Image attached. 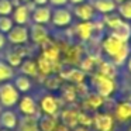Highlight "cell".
<instances>
[{
	"label": "cell",
	"mask_w": 131,
	"mask_h": 131,
	"mask_svg": "<svg viewBox=\"0 0 131 131\" xmlns=\"http://www.w3.org/2000/svg\"><path fill=\"white\" fill-rule=\"evenodd\" d=\"M20 92L12 82L0 83V103L4 107H13L20 100Z\"/></svg>",
	"instance_id": "obj_1"
},
{
	"label": "cell",
	"mask_w": 131,
	"mask_h": 131,
	"mask_svg": "<svg viewBox=\"0 0 131 131\" xmlns=\"http://www.w3.org/2000/svg\"><path fill=\"white\" fill-rule=\"evenodd\" d=\"M6 37H7V42L13 44V45H24L30 40V28L27 26L14 24L12 27V30L6 34Z\"/></svg>",
	"instance_id": "obj_2"
},
{
	"label": "cell",
	"mask_w": 131,
	"mask_h": 131,
	"mask_svg": "<svg viewBox=\"0 0 131 131\" xmlns=\"http://www.w3.org/2000/svg\"><path fill=\"white\" fill-rule=\"evenodd\" d=\"M51 23L57 28H65V27L71 26L72 12L69 9H66V7H55V10H52Z\"/></svg>",
	"instance_id": "obj_3"
},
{
	"label": "cell",
	"mask_w": 131,
	"mask_h": 131,
	"mask_svg": "<svg viewBox=\"0 0 131 131\" xmlns=\"http://www.w3.org/2000/svg\"><path fill=\"white\" fill-rule=\"evenodd\" d=\"M93 82H94V88H96L97 94H100L102 97H108L114 92V89H116L114 79L106 78L100 73L93 78Z\"/></svg>",
	"instance_id": "obj_4"
},
{
	"label": "cell",
	"mask_w": 131,
	"mask_h": 131,
	"mask_svg": "<svg viewBox=\"0 0 131 131\" xmlns=\"http://www.w3.org/2000/svg\"><path fill=\"white\" fill-rule=\"evenodd\" d=\"M12 18L14 24H20V26H27L28 21L31 20V7L30 3H18L14 6L12 13Z\"/></svg>",
	"instance_id": "obj_5"
},
{
	"label": "cell",
	"mask_w": 131,
	"mask_h": 131,
	"mask_svg": "<svg viewBox=\"0 0 131 131\" xmlns=\"http://www.w3.org/2000/svg\"><path fill=\"white\" fill-rule=\"evenodd\" d=\"M52 10L49 6H35L34 10H31V21L34 24H41L47 26L51 23Z\"/></svg>",
	"instance_id": "obj_6"
},
{
	"label": "cell",
	"mask_w": 131,
	"mask_h": 131,
	"mask_svg": "<svg viewBox=\"0 0 131 131\" xmlns=\"http://www.w3.org/2000/svg\"><path fill=\"white\" fill-rule=\"evenodd\" d=\"M124 44L125 42H121V41L117 40L114 35L108 34L107 37L103 40L102 47H103V51L106 52V55H108L110 58H113V57H116V55L120 52V49L124 47Z\"/></svg>",
	"instance_id": "obj_7"
},
{
	"label": "cell",
	"mask_w": 131,
	"mask_h": 131,
	"mask_svg": "<svg viewBox=\"0 0 131 131\" xmlns=\"http://www.w3.org/2000/svg\"><path fill=\"white\" fill-rule=\"evenodd\" d=\"M30 38L32 40V42H35L37 45H45L49 40V32L47 30L45 26L41 24H34L30 28Z\"/></svg>",
	"instance_id": "obj_8"
},
{
	"label": "cell",
	"mask_w": 131,
	"mask_h": 131,
	"mask_svg": "<svg viewBox=\"0 0 131 131\" xmlns=\"http://www.w3.org/2000/svg\"><path fill=\"white\" fill-rule=\"evenodd\" d=\"M72 13L80 21H92L94 17V9L92 6V3H88V2L73 6V12Z\"/></svg>",
	"instance_id": "obj_9"
},
{
	"label": "cell",
	"mask_w": 131,
	"mask_h": 131,
	"mask_svg": "<svg viewBox=\"0 0 131 131\" xmlns=\"http://www.w3.org/2000/svg\"><path fill=\"white\" fill-rule=\"evenodd\" d=\"M18 110L23 116H35L37 114V110H38V106H37V102L32 99L31 96H23L20 97L18 100Z\"/></svg>",
	"instance_id": "obj_10"
},
{
	"label": "cell",
	"mask_w": 131,
	"mask_h": 131,
	"mask_svg": "<svg viewBox=\"0 0 131 131\" xmlns=\"http://www.w3.org/2000/svg\"><path fill=\"white\" fill-rule=\"evenodd\" d=\"M58 100L55 99V96L52 94H45V96L41 99L40 107L44 111V114H48V116H55L58 111Z\"/></svg>",
	"instance_id": "obj_11"
},
{
	"label": "cell",
	"mask_w": 131,
	"mask_h": 131,
	"mask_svg": "<svg viewBox=\"0 0 131 131\" xmlns=\"http://www.w3.org/2000/svg\"><path fill=\"white\" fill-rule=\"evenodd\" d=\"M0 125L7 130H14L18 127V117L13 110H4L0 114Z\"/></svg>",
	"instance_id": "obj_12"
},
{
	"label": "cell",
	"mask_w": 131,
	"mask_h": 131,
	"mask_svg": "<svg viewBox=\"0 0 131 131\" xmlns=\"http://www.w3.org/2000/svg\"><path fill=\"white\" fill-rule=\"evenodd\" d=\"M92 6H93L94 12L100 13L103 16L117 10V3L114 0H93Z\"/></svg>",
	"instance_id": "obj_13"
},
{
	"label": "cell",
	"mask_w": 131,
	"mask_h": 131,
	"mask_svg": "<svg viewBox=\"0 0 131 131\" xmlns=\"http://www.w3.org/2000/svg\"><path fill=\"white\" fill-rule=\"evenodd\" d=\"M94 123V127H96L97 131H111L113 130V125H114V121H113V117L110 114H97L93 120Z\"/></svg>",
	"instance_id": "obj_14"
},
{
	"label": "cell",
	"mask_w": 131,
	"mask_h": 131,
	"mask_svg": "<svg viewBox=\"0 0 131 131\" xmlns=\"http://www.w3.org/2000/svg\"><path fill=\"white\" fill-rule=\"evenodd\" d=\"M93 28H94V24L92 21H80L75 27V32L79 37V40L88 41L92 37V34H93Z\"/></svg>",
	"instance_id": "obj_15"
},
{
	"label": "cell",
	"mask_w": 131,
	"mask_h": 131,
	"mask_svg": "<svg viewBox=\"0 0 131 131\" xmlns=\"http://www.w3.org/2000/svg\"><path fill=\"white\" fill-rule=\"evenodd\" d=\"M110 34L114 35V37H116L117 40H120L121 42L127 44L128 41H130V38H131V26L127 23V21H123L117 28L111 30Z\"/></svg>",
	"instance_id": "obj_16"
},
{
	"label": "cell",
	"mask_w": 131,
	"mask_h": 131,
	"mask_svg": "<svg viewBox=\"0 0 131 131\" xmlns=\"http://www.w3.org/2000/svg\"><path fill=\"white\" fill-rule=\"evenodd\" d=\"M21 73L26 76H37L38 75V68H37V61L34 59H23L20 65Z\"/></svg>",
	"instance_id": "obj_17"
},
{
	"label": "cell",
	"mask_w": 131,
	"mask_h": 131,
	"mask_svg": "<svg viewBox=\"0 0 131 131\" xmlns=\"http://www.w3.org/2000/svg\"><path fill=\"white\" fill-rule=\"evenodd\" d=\"M57 127H58V123L54 116L45 114L44 117H41L38 120V128H40V131H55Z\"/></svg>",
	"instance_id": "obj_18"
},
{
	"label": "cell",
	"mask_w": 131,
	"mask_h": 131,
	"mask_svg": "<svg viewBox=\"0 0 131 131\" xmlns=\"http://www.w3.org/2000/svg\"><path fill=\"white\" fill-rule=\"evenodd\" d=\"M13 85L16 86V89H17L20 93H27V92H30V89H31V80H30L28 76H26V75H18V76H14V83Z\"/></svg>",
	"instance_id": "obj_19"
},
{
	"label": "cell",
	"mask_w": 131,
	"mask_h": 131,
	"mask_svg": "<svg viewBox=\"0 0 131 131\" xmlns=\"http://www.w3.org/2000/svg\"><path fill=\"white\" fill-rule=\"evenodd\" d=\"M116 117L121 121L131 118V103L130 102H121L116 107Z\"/></svg>",
	"instance_id": "obj_20"
},
{
	"label": "cell",
	"mask_w": 131,
	"mask_h": 131,
	"mask_svg": "<svg viewBox=\"0 0 131 131\" xmlns=\"http://www.w3.org/2000/svg\"><path fill=\"white\" fill-rule=\"evenodd\" d=\"M54 62H51V61H48L47 58H44L42 55H41L40 58L37 59V68H38V73H42L45 75V76H49V75L54 72Z\"/></svg>",
	"instance_id": "obj_21"
},
{
	"label": "cell",
	"mask_w": 131,
	"mask_h": 131,
	"mask_svg": "<svg viewBox=\"0 0 131 131\" xmlns=\"http://www.w3.org/2000/svg\"><path fill=\"white\" fill-rule=\"evenodd\" d=\"M20 131H40L38 120H35V116H24L20 123Z\"/></svg>",
	"instance_id": "obj_22"
},
{
	"label": "cell",
	"mask_w": 131,
	"mask_h": 131,
	"mask_svg": "<svg viewBox=\"0 0 131 131\" xmlns=\"http://www.w3.org/2000/svg\"><path fill=\"white\" fill-rule=\"evenodd\" d=\"M14 76H16L14 68H12V66L7 62H4V61H0V83L9 82V80L13 79Z\"/></svg>",
	"instance_id": "obj_23"
},
{
	"label": "cell",
	"mask_w": 131,
	"mask_h": 131,
	"mask_svg": "<svg viewBox=\"0 0 131 131\" xmlns=\"http://www.w3.org/2000/svg\"><path fill=\"white\" fill-rule=\"evenodd\" d=\"M103 21H104V24L108 27L110 30H114V28H117V27L120 26V24L123 23V18L120 17V14L118 13H108V14H104L103 16Z\"/></svg>",
	"instance_id": "obj_24"
},
{
	"label": "cell",
	"mask_w": 131,
	"mask_h": 131,
	"mask_svg": "<svg viewBox=\"0 0 131 131\" xmlns=\"http://www.w3.org/2000/svg\"><path fill=\"white\" fill-rule=\"evenodd\" d=\"M99 73L103 75V76H106V78L114 79V78L117 76V68H116V65H114L113 62H107V61H104V62L100 63Z\"/></svg>",
	"instance_id": "obj_25"
},
{
	"label": "cell",
	"mask_w": 131,
	"mask_h": 131,
	"mask_svg": "<svg viewBox=\"0 0 131 131\" xmlns=\"http://www.w3.org/2000/svg\"><path fill=\"white\" fill-rule=\"evenodd\" d=\"M117 13L124 21H131V0H125L117 4Z\"/></svg>",
	"instance_id": "obj_26"
},
{
	"label": "cell",
	"mask_w": 131,
	"mask_h": 131,
	"mask_svg": "<svg viewBox=\"0 0 131 131\" xmlns=\"http://www.w3.org/2000/svg\"><path fill=\"white\" fill-rule=\"evenodd\" d=\"M23 59H24V55L21 54L18 49L10 51L9 54H7V63H9L12 68H20Z\"/></svg>",
	"instance_id": "obj_27"
},
{
	"label": "cell",
	"mask_w": 131,
	"mask_h": 131,
	"mask_svg": "<svg viewBox=\"0 0 131 131\" xmlns=\"http://www.w3.org/2000/svg\"><path fill=\"white\" fill-rule=\"evenodd\" d=\"M78 116H79L78 111H75L73 108H68L62 113V120L69 127H76V124H79L78 123Z\"/></svg>",
	"instance_id": "obj_28"
},
{
	"label": "cell",
	"mask_w": 131,
	"mask_h": 131,
	"mask_svg": "<svg viewBox=\"0 0 131 131\" xmlns=\"http://www.w3.org/2000/svg\"><path fill=\"white\" fill-rule=\"evenodd\" d=\"M130 52H131L130 45L124 44V47H123V48L120 49V52H118V54H117L116 57H113V58H111L113 63H114L116 66H120V65H123V63H125V61H127V58H128V55H130Z\"/></svg>",
	"instance_id": "obj_29"
},
{
	"label": "cell",
	"mask_w": 131,
	"mask_h": 131,
	"mask_svg": "<svg viewBox=\"0 0 131 131\" xmlns=\"http://www.w3.org/2000/svg\"><path fill=\"white\" fill-rule=\"evenodd\" d=\"M42 57L55 63L58 59H59V49H58V47H55V45L44 47V49H42Z\"/></svg>",
	"instance_id": "obj_30"
},
{
	"label": "cell",
	"mask_w": 131,
	"mask_h": 131,
	"mask_svg": "<svg viewBox=\"0 0 131 131\" xmlns=\"http://www.w3.org/2000/svg\"><path fill=\"white\" fill-rule=\"evenodd\" d=\"M66 79L73 83H82L85 80V72L80 69H71L66 75Z\"/></svg>",
	"instance_id": "obj_31"
},
{
	"label": "cell",
	"mask_w": 131,
	"mask_h": 131,
	"mask_svg": "<svg viewBox=\"0 0 131 131\" xmlns=\"http://www.w3.org/2000/svg\"><path fill=\"white\" fill-rule=\"evenodd\" d=\"M13 26H14V21H13L12 16H0V32L7 34Z\"/></svg>",
	"instance_id": "obj_32"
},
{
	"label": "cell",
	"mask_w": 131,
	"mask_h": 131,
	"mask_svg": "<svg viewBox=\"0 0 131 131\" xmlns=\"http://www.w3.org/2000/svg\"><path fill=\"white\" fill-rule=\"evenodd\" d=\"M13 9V0H0V16H12Z\"/></svg>",
	"instance_id": "obj_33"
},
{
	"label": "cell",
	"mask_w": 131,
	"mask_h": 131,
	"mask_svg": "<svg viewBox=\"0 0 131 131\" xmlns=\"http://www.w3.org/2000/svg\"><path fill=\"white\" fill-rule=\"evenodd\" d=\"M103 99L104 97H102L100 94H90V96L88 97V100H86V104L89 106L90 108H93V110H96V108L100 107V104L103 103Z\"/></svg>",
	"instance_id": "obj_34"
},
{
	"label": "cell",
	"mask_w": 131,
	"mask_h": 131,
	"mask_svg": "<svg viewBox=\"0 0 131 131\" xmlns=\"http://www.w3.org/2000/svg\"><path fill=\"white\" fill-rule=\"evenodd\" d=\"M78 123H79L80 125L89 127V125L92 124V118H90V117H89L86 113H79V116H78Z\"/></svg>",
	"instance_id": "obj_35"
},
{
	"label": "cell",
	"mask_w": 131,
	"mask_h": 131,
	"mask_svg": "<svg viewBox=\"0 0 131 131\" xmlns=\"http://www.w3.org/2000/svg\"><path fill=\"white\" fill-rule=\"evenodd\" d=\"M63 96H65V99L68 100V102H72V100L75 99V90H73V88L65 89V92H63Z\"/></svg>",
	"instance_id": "obj_36"
},
{
	"label": "cell",
	"mask_w": 131,
	"mask_h": 131,
	"mask_svg": "<svg viewBox=\"0 0 131 131\" xmlns=\"http://www.w3.org/2000/svg\"><path fill=\"white\" fill-rule=\"evenodd\" d=\"M69 3V0H49V4L54 7H65Z\"/></svg>",
	"instance_id": "obj_37"
},
{
	"label": "cell",
	"mask_w": 131,
	"mask_h": 131,
	"mask_svg": "<svg viewBox=\"0 0 131 131\" xmlns=\"http://www.w3.org/2000/svg\"><path fill=\"white\" fill-rule=\"evenodd\" d=\"M6 44H7V37H6V34L0 32V49H3L4 47H6Z\"/></svg>",
	"instance_id": "obj_38"
},
{
	"label": "cell",
	"mask_w": 131,
	"mask_h": 131,
	"mask_svg": "<svg viewBox=\"0 0 131 131\" xmlns=\"http://www.w3.org/2000/svg\"><path fill=\"white\" fill-rule=\"evenodd\" d=\"M31 3L34 6H48L49 0H31Z\"/></svg>",
	"instance_id": "obj_39"
},
{
	"label": "cell",
	"mask_w": 131,
	"mask_h": 131,
	"mask_svg": "<svg viewBox=\"0 0 131 131\" xmlns=\"http://www.w3.org/2000/svg\"><path fill=\"white\" fill-rule=\"evenodd\" d=\"M73 131H89V128L85 125H76V127H73Z\"/></svg>",
	"instance_id": "obj_40"
},
{
	"label": "cell",
	"mask_w": 131,
	"mask_h": 131,
	"mask_svg": "<svg viewBox=\"0 0 131 131\" xmlns=\"http://www.w3.org/2000/svg\"><path fill=\"white\" fill-rule=\"evenodd\" d=\"M86 0H69V3L72 6H76V4H80V3H85Z\"/></svg>",
	"instance_id": "obj_41"
},
{
	"label": "cell",
	"mask_w": 131,
	"mask_h": 131,
	"mask_svg": "<svg viewBox=\"0 0 131 131\" xmlns=\"http://www.w3.org/2000/svg\"><path fill=\"white\" fill-rule=\"evenodd\" d=\"M127 69L131 72V52H130V55H128V58H127Z\"/></svg>",
	"instance_id": "obj_42"
},
{
	"label": "cell",
	"mask_w": 131,
	"mask_h": 131,
	"mask_svg": "<svg viewBox=\"0 0 131 131\" xmlns=\"http://www.w3.org/2000/svg\"><path fill=\"white\" fill-rule=\"evenodd\" d=\"M20 2H21V3H31V0H20Z\"/></svg>",
	"instance_id": "obj_43"
},
{
	"label": "cell",
	"mask_w": 131,
	"mask_h": 131,
	"mask_svg": "<svg viewBox=\"0 0 131 131\" xmlns=\"http://www.w3.org/2000/svg\"><path fill=\"white\" fill-rule=\"evenodd\" d=\"M114 2H116L117 4H120V3H123V2H125V0H114Z\"/></svg>",
	"instance_id": "obj_44"
},
{
	"label": "cell",
	"mask_w": 131,
	"mask_h": 131,
	"mask_svg": "<svg viewBox=\"0 0 131 131\" xmlns=\"http://www.w3.org/2000/svg\"><path fill=\"white\" fill-rule=\"evenodd\" d=\"M0 131H12V130H7V128H2Z\"/></svg>",
	"instance_id": "obj_45"
},
{
	"label": "cell",
	"mask_w": 131,
	"mask_h": 131,
	"mask_svg": "<svg viewBox=\"0 0 131 131\" xmlns=\"http://www.w3.org/2000/svg\"><path fill=\"white\" fill-rule=\"evenodd\" d=\"M128 42H130V48H131V38H130V41H128Z\"/></svg>",
	"instance_id": "obj_46"
},
{
	"label": "cell",
	"mask_w": 131,
	"mask_h": 131,
	"mask_svg": "<svg viewBox=\"0 0 131 131\" xmlns=\"http://www.w3.org/2000/svg\"><path fill=\"white\" fill-rule=\"evenodd\" d=\"M111 131H113V130H111Z\"/></svg>",
	"instance_id": "obj_47"
}]
</instances>
